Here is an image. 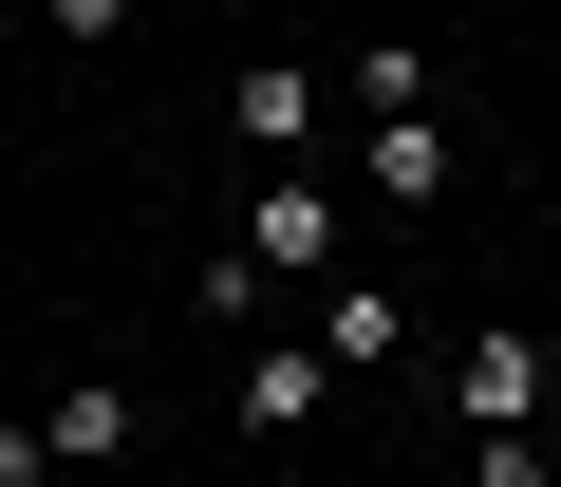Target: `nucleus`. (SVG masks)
Wrapping results in <instances>:
<instances>
[{
	"label": "nucleus",
	"mask_w": 561,
	"mask_h": 487,
	"mask_svg": "<svg viewBox=\"0 0 561 487\" xmlns=\"http://www.w3.org/2000/svg\"><path fill=\"white\" fill-rule=\"evenodd\" d=\"M449 412H468V431H542V412H561V356H542L524 319H486V338H449Z\"/></svg>",
	"instance_id": "f257e3e1"
},
{
	"label": "nucleus",
	"mask_w": 561,
	"mask_h": 487,
	"mask_svg": "<svg viewBox=\"0 0 561 487\" xmlns=\"http://www.w3.org/2000/svg\"><path fill=\"white\" fill-rule=\"evenodd\" d=\"M319 412H337V356H319V338H262V356H243V450H300Z\"/></svg>",
	"instance_id": "f03ea898"
},
{
	"label": "nucleus",
	"mask_w": 561,
	"mask_h": 487,
	"mask_svg": "<svg viewBox=\"0 0 561 487\" xmlns=\"http://www.w3.org/2000/svg\"><path fill=\"white\" fill-rule=\"evenodd\" d=\"M225 132H243L262 169H300V150H319V76H300V57H243V76H225Z\"/></svg>",
	"instance_id": "7ed1b4c3"
},
{
	"label": "nucleus",
	"mask_w": 561,
	"mask_h": 487,
	"mask_svg": "<svg viewBox=\"0 0 561 487\" xmlns=\"http://www.w3.org/2000/svg\"><path fill=\"white\" fill-rule=\"evenodd\" d=\"M356 169H375V206H449V169H468V132H449V113L412 94V113H375V150H356Z\"/></svg>",
	"instance_id": "20e7f679"
},
{
	"label": "nucleus",
	"mask_w": 561,
	"mask_h": 487,
	"mask_svg": "<svg viewBox=\"0 0 561 487\" xmlns=\"http://www.w3.org/2000/svg\"><path fill=\"white\" fill-rule=\"evenodd\" d=\"M243 263H262V282H319V263H337V188H319V169H280L262 225H243Z\"/></svg>",
	"instance_id": "39448f33"
},
{
	"label": "nucleus",
	"mask_w": 561,
	"mask_h": 487,
	"mask_svg": "<svg viewBox=\"0 0 561 487\" xmlns=\"http://www.w3.org/2000/svg\"><path fill=\"white\" fill-rule=\"evenodd\" d=\"M319 356H337V375H393V356H412V301H393V282H337V301H319Z\"/></svg>",
	"instance_id": "423d86ee"
},
{
	"label": "nucleus",
	"mask_w": 561,
	"mask_h": 487,
	"mask_svg": "<svg viewBox=\"0 0 561 487\" xmlns=\"http://www.w3.org/2000/svg\"><path fill=\"white\" fill-rule=\"evenodd\" d=\"M38 431H57V468H131V394H57Z\"/></svg>",
	"instance_id": "0eeeda50"
},
{
	"label": "nucleus",
	"mask_w": 561,
	"mask_h": 487,
	"mask_svg": "<svg viewBox=\"0 0 561 487\" xmlns=\"http://www.w3.org/2000/svg\"><path fill=\"white\" fill-rule=\"evenodd\" d=\"M0 487H57V431L38 412H0Z\"/></svg>",
	"instance_id": "6e6552de"
},
{
	"label": "nucleus",
	"mask_w": 561,
	"mask_h": 487,
	"mask_svg": "<svg viewBox=\"0 0 561 487\" xmlns=\"http://www.w3.org/2000/svg\"><path fill=\"white\" fill-rule=\"evenodd\" d=\"M468 487H542V431H486V468Z\"/></svg>",
	"instance_id": "1a4fd4ad"
},
{
	"label": "nucleus",
	"mask_w": 561,
	"mask_h": 487,
	"mask_svg": "<svg viewBox=\"0 0 561 487\" xmlns=\"http://www.w3.org/2000/svg\"><path fill=\"white\" fill-rule=\"evenodd\" d=\"M38 20H57V38H131V0H38Z\"/></svg>",
	"instance_id": "9d476101"
},
{
	"label": "nucleus",
	"mask_w": 561,
	"mask_h": 487,
	"mask_svg": "<svg viewBox=\"0 0 561 487\" xmlns=\"http://www.w3.org/2000/svg\"><path fill=\"white\" fill-rule=\"evenodd\" d=\"M262 487H300V468H280V450H262Z\"/></svg>",
	"instance_id": "9b49d317"
}]
</instances>
